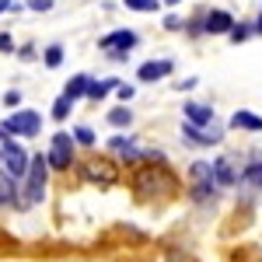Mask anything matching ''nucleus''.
Masks as SVG:
<instances>
[{
	"mask_svg": "<svg viewBox=\"0 0 262 262\" xmlns=\"http://www.w3.org/2000/svg\"><path fill=\"white\" fill-rule=\"evenodd\" d=\"M168 74H171V60H150L137 70V77L143 84H154V81H161V77H168Z\"/></svg>",
	"mask_w": 262,
	"mask_h": 262,
	"instance_id": "obj_11",
	"label": "nucleus"
},
{
	"mask_svg": "<svg viewBox=\"0 0 262 262\" xmlns=\"http://www.w3.org/2000/svg\"><path fill=\"white\" fill-rule=\"evenodd\" d=\"M74 137H77V140H81V143H88V147L95 143V133H91L88 126H77V129H74Z\"/></svg>",
	"mask_w": 262,
	"mask_h": 262,
	"instance_id": "obj_23",
	"label": "nucleus"
},
{
	"mask_svg": "<svg viewBox=\"0 0 262 262\" xmlns=\"http://www.w3.org/2000/svg\"><path fill=\"white\" fill-rule=\"evenodd\" d=\"M0 49L11 53V49H14V39H11V35H0Z\"/></svg>",
	"mask_w": 262,
	"mask_h": 262,
	"instance_id": "obj_28",
	"label": "nucleus"
},
{
	"mask_svg": "<svg viewBox=\"0 0 262 262\" xmlns=\"http://www.w3.org/2000/svg\"><path fill=\"white\" fill-rule=\"evenodd\" d=\"M88 84H91V77H88V74H77V77H70V84H67V91H63V98L77 101L81 95H88Z\"/></svg>",
	"mask_w": 262,
	"mask_h": 262,
	"instance_id": "obj_13",
	"label": "nucleus"
},
{
	"mask_svg": "<svg viewBox=\"0 0 262 262\" xmlns=\"http://www.w3.org/2000/svg\"><path fill=\"white\" fill-rule=\"evenodd\" d=\"M189 175H192V196H196V200L213 196L217 182H213V171H210V164H206V161H196L192 168H189Z\"/></svg>",
	"mask_w": 262,
	"mask_h": 262,
	"instance_id": "obj_7",
	"label": "nucleus"
},
{
	"mask_svg": "<svg viewBox=\"0 0 262 262\" xmlns=\"http://www.w3.org/2000/svg\"><path fill=\"white\" fill-rule=\"evenodd\" d=\"M70 105H74V101L70 98H56V105H53V119H67V112H70Z\"/></svg>",
	"mask_w": 262,
	"mask_h": 262,
	"instance_id": "obj_21",
	"label": "nucleus"
},
{
	"mask_svg": "<svg viewBox=\"0 0 262 262\" xmlns=\"http://www.w3.org/2000/svg\"><path fill=\"white\" fill-rule=\"evenodd\" d=\"M259 185H262V175H259Z\"/></svg>",
	"mask_w": 262,
	"mask_h": 262,
	"instance_id": "obj_33",
	"label": "nucleus"
},
{
	"mask_svg": "<svg viewBox=\"0 0 262 262\" xmlns=\"http://www.w3.org/2000/svg\"><path fill=\"white\" fill-rule=\"evenodd\" d=\"M227 35H231V42H245L248 35H252V28H248V25H238V28H231Z\"/></svg>",
	"mask_w": 262,
	"mask_h": 262,
	"instance_id": "obj_22",
	"label": "nucleus"
},
{
	"mask_svg": "<svg viewBox=\"0 0 262 262\" xmlns=\"http://www.w3.org/2000/svg\"><path fill=\"white\" fill-rule=\"evenodd\" d=\"M0 150H4V154H0V158H4V175L11 182L25 179V171H28V154H25V147L14 143V140H4Z\"/></svg>",
	"mask_w": 262,
	"mask_h": 262,
	"instance_id": "obj_5",
	"label": "nucleus"
},
{
	"mask_svg": "<svg viewBox=\"0 0 262 262\" xmlns=\"http://www.w3.org/2000/svg\"><path fill=\"white\" fill-rule=\"evenodd\" d=\"M0 154H4V150H0Z\"/></svg>",
	"mask_w": 262,
	"mask_h": 262,
	"instance_id": "obj_34",
	"label": "nucleus"
},
{
	"mask_svg": "<svg viewBox=\"0 0 262 262\" xmlns=\"http://www.w3.org/2000/svg\"><path fill=\"white\" fill-rule=\"evenodd\" d=\"M164 28H168V32H179V28H182V21L175 18V14H171V18H164Z\"/></svg>",
	"mask_w": 262,
	"mask_h": 262,
	"instance_id": "obj_26",
	"label": "nucleus"
},
{
	"mask_svg": "<svg viewBox=\"0 0 262 262\" xmlns=\"http://www.w3.org/2000/svg\"><path fill=\"white\" fill-rule=\"evenodd\" d=\"M84 179L95 182V185H101V189H112L116 182H119V168L108 161V158H88V161L81 164Z\"/></svg>",
	"mask_w": 262,
	"mask_h": 262,
	"instance_id": "obj_3",
	"label": "nucleus"
},
{
	"mask_svg": "<svg viewBox=\"0 0 262 262\" xmlns=\"http://www.w3.org/2000/svg\"><path fill=\"white\" fill-rule=\"evenodd\" d=\"M182 112H185V126H196V129H206L213 122V108L203 105V101H185Z\"/></svg>",
	"mask_w": 262,
	"mask_h": 262,
	"instance_id": "obj_9",
	"label": "nucleus"
},
{
	"mask_svg": "<svg viewBox=\"0 0 262 262\" xmlns=\"http://www.w3.org/2000/svg\"><path fill=\"white\" fill-rule=\"evenodd\" d=\"M53 4H56V0H28V7H32V11H49Z\"/></svg>",
	"mask_w": 262,
	"mask_h": 262,
	"instance_id": "obj_24",
	"label": "nucleus"
},
{
	"mask_svg": "<svg viewBox=\"0 0 262 262\" xmlns=\"http://www.w3.org/2000/svg\"><path fill=\"white\" fill-rule=\"evenodd\" d=\"M46 164H53V168H60V171H67V168L74 164V140H70V133H56V137H53L49 154H46Z\"/></svg>",
	"mask_w": 262,
	"mask_h": 262,
	"instance_id": "obj_6",
	"label": "nucleus"
},
{
	"mask_svg": "<svg viewBox=\"0 0 262 262\" xmlns=\"http://www.w3.org/2000/svg\"><path fill=\"white\" fill-rule=\"evenodd\" d=\"M14 192H18V189H14V182H11L7 175H4V171H0V206L14 203Z\"/></svg>",
	"mask_w": 262,
	"mask_h": 262,
	"instance_id": "obj_16",
	"label": "nucleus"
},
{
	"mask_svg": "<svg viewBox=\"0 0 262 262\" xmlns=\"http://www.w3.org/2000/svg\"><path fill=\"white\" fill-rule=\"evenodd\" d=\"M133 189L143 196H171L179 189V179L164 168V164H143L133 175Z\"/></svg>",
	"mask_w": 262,
	"mask_h": 262,
	"instance_id": "obj_1",
	"label": "nucleus"
},
{
	"mask_svg": "<svg viewBox=\"0 0 262 262\" xmlns=\"http://www.w3.org/2000/svg\"><path fill=\"white\" fill-rule=\"evenodd\" d=\"M60 63H63V49H60V46H49V49H46V67L56 70Z\"/></svg>",
	"mask_w": 262,
	"mask_h": 262,
	"instance_id": "obj_19",
	"label": "nucleus"
},
{
	"mask_svg": "<svg viewBox=\"0 0 262 262\" xmlns=\"http://www.w3.org/2000/svg\"><path fill=\"white\" fill-rule=\"evenodd\" d=\"M108 122H112V126H129V122H133V112H129V108H112V112H108Z\"/></svg>",
	"mask_w": 262,
	"mask_h": 262,
	"instance_id": "obj_18",
	"label": "nucleus"
},
{
	"mask_svg": "<svg viewBox=\"0 0 262 262\" xmlns=\"http://www.w3.org/2000/svg\"><path fill=\"white\" fill-rule=\"evenodd\" d=\"M4 140H7V137H4V129H0V143H4Z\"/></svg>",
	"mask_w": 262,
	"mask_h": 262,
	"instance_id": "obj_32",
	"label": "nucleus"
},
{
	"mask_svg": "<svg viewBox=\"0 0 262 262\" xmlns=\"http://www.w3.org/2000/svg\"><path fill=\"white\" fill-rule=\"evenodd\" d=\"M4 105H11V108L21 105V91H7V95H4Z\"/></svg>",
	"mask_w": 262,
	"mask_h": 262,
	"instance_id": "obj_25",
	"label": "nucleus"
},
{
	"mask_svg": "<svg viewBox=\"0 0 262 262\" xmlns=\"http://www.w3.org/2000/svg\"><path fill=\"white\" fill-rule=\"evenodd\" d=\"M231 28H234V18L227 11H210L203 21V32H210V35H227Z\"/></svg>",
	"mask_w": 262,
	"mask_h": 262,
	"instance_id": "obj_10",
	"label": "nucleus"
},
{
	"mask_svg": "<svg viewBox=\"0 0 262 262\" xmlns=\"http://www.w3.org/2000/svg\"><path fill=\"white\" fill-rule=\"evenodd\" d=\"M231 126H234V129H248V133H262V116L248 112V108H238V112L231 116Z\"/></svg>",
	"mask_w": 262,
	"mask_h": 262,
	"instance_id": "obj_12",
	"label": "nucleus"
},
{
	"mask_svg": "<svg viewBox=\"0 0 262 262\" xmlns=\"http://www.w3.org/2000/svg\"><path fill=\"white\" fill-rule=\"evenodd\" d=\"M164 4H171V7H175V4H182V0H164Z\"/></svg>",
	"mask_w": 262,
	"mask_h": 262,
	"instance_id": "obj_31",
	"label": "nucleus"
},
{
	"mask_svg": "<svg viewBox=\"0 0 262 262\" xmlns=\"http://www.w3.org/2000/svg\"><path fill=\"white\" fill-rule=\"evenodd\" d=\"M210 171H213V182H217V185H231V182H234V168H231V161H213L210 164Z\"/></svg>",
	"mask_w": 262,
	"mask_h": 262,
	"instance_id": "obj_14",
	"label": "nucleus"
},
{
	"mask_svg": "<svg viewBox=\"0 0 262 262\" xmlns=\"http://www.w3.org/2000/svg\"><path fill=\"white\" fill-rule=\"evenodd\" d=\"M129 11H143V14H150V11H158L161 7V0H122Z\"/></svg>",
	"mask_w": 262,
	"mask_h": 262,
	"instance_id": "obj_17",
	"label": "nucleus"
},
{
	"mask_svg": "<svg viewBox=\"0 0 262 262\" xmlns=\"http://www.w3.org/2000/svg\"><path fill=\"white\" fill-rule=\"evenodd\" d=\"M4 11H11V0H0V14H4Z\"/></svg>",
	"mask_w": 262,
	"mask_h": 262,
	"instance_id": "obj_29",
	"label": "nucleus"
},
{
	"mask_svg": "<svg viewBox=\"0 0 262 262\" xmlns=\"http://www.w3.org/2000/svg\"><path fill=\"white\" fill-rule=\"evenodd\" d=\"M116 95H119L122 101H129V98H133V88H126V84H119V88H116Z\"/></svg>",
	"mask_w": 262,
	"mask_h": 262,
	"instance_id": "obj_27",
	"label": "nucleus"
},
{
	"mask_svg": "<svg viewBox=\"0 0 262 262\" xmlns=\"http://www.w3.org/2000/svg\"><path fill=\"white\" fill-rule=\"evenodd\" d=\"M39 126H42V119H39V112H32V108L11 112L7 119L0 122V129H4V133H11V137H35V133H39Z\"/></svg>",
	"mask_w": 262,
	"mask_h": 262,
	"instance_id": "obj_4",
	"label": "nucleus"
},
{
	"mask_svg": "<svg viewBox=\"0 0 262 262\" xmlns=\"http://www.w3.org/2000/svg\"><path fill=\"white\" fill-rule=\"evenodd\" d=\"M28 182H25V200L21 206H32V203L42 200V192H46V158L35 154V158H28Z\"/></svg>",
	"mask_w": 262,
	"mask_h": 262,
	"instance_id": "obj_2",
	"label": "nucleus"
},
{
	"mask_svg": "<svg viewBox=\"0 0 262 262\" xmlns=\"http://www.w3.org/2000/svg\"><path fill=\"white\" fill-rule=\"evenodd\" d=\"M108 147H112V150H126V154H133V137H126V133H122V137H112Z\"/></svg>",
	"mask_w": 262,
	"mask_h": 262,
	"instance_id": "obj_20",
	"label": "nucleus"
},
{
	"mask_svg": "<svg viewBox=\"0 0 262 262\" xmlns=\"http://www.w3.org/2000/svg\"><path fill=\"white\" fill-rule=\"evenodd\" d=\"M252 32H259V35H262V14H259V21H255V28H252Z\"/></svg>",
	"mask_w": 262,
	"mask_h": 262,
	"instance_id": "obj_30",
	"label": "nucleus"
},
{
	"mask_svg": "<svg viewBox=\"0 0 262 262\" xmlns=\"http://www.w3.org/2000/svg\"><path fill=\"white\" fill-rule=\"evenodd\" d=\"M116 88H119V81H116V77H108V81H91V84H88V98L98 101V98H105L108 91H116Z\"/></svg>",
	"mask_w": 262,
	"mask_h": 262,
	"instance_id": "obj_15",
	"label": "nucleus"
},
{
	"mask_svg": "<svg viewBox=\"0 0 262 262\" xmlns=\"http://www.w3.org/2000/svg\"><path fill=\"white\" fill-rule=\"evenodd\" d=\"M98 46L105 53H112V56H126V49H133L137 46V32H129V28H119V32H108V35H101Z\"/></svg>",
	"mask_w": 262,
	"mask_h": 262,
	"instance_id": "obj_8",
	"label": "nucleus"
}]
</instances>
